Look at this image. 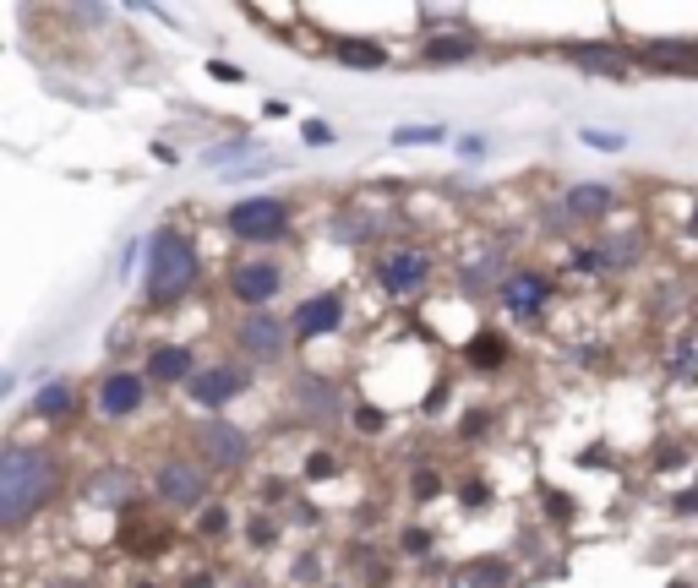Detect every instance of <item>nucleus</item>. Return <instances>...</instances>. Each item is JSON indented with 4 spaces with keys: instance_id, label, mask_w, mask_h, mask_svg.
Here are the masks:
<instances>
[{
    "instance_id": "nucleus-7",
    "label": "nucleus",
    "mask_w": 698,
    "mask_h": 588,
    "mask_svg": "<svg viewBox=\"0 0 698 588\" xmlns=\"http://www.w3.org/2000/svg\"><path fill=\"white\" fill-rule=\"evenodd\" d=\"M289 322H278L273 311H246L240 316V327H235V343H240V354L251 360V365H278L284 354H289Z\"/></svg>"
},
{
    "instance_id": "nucleus-28",
    "label": "nucleus",
    "mask_w": 698,
    "mask_h": 588,
    "mask_svg": "<svg viewBox=\"0 0 698 588\" xmlns=\"http://www.w3.org/2000/svg\"><path fill=\"white\" fill-rule=\"evenodd\" d=\"M388 142L394 148H437V142H448V126H394Z\"/></svg>"
},
{
    "instance_id": "nucleus-20",
    "label": "nucleus",
    "mask_w": 698,
    "mask_h": 588,
    "mask_svg": "<svg viewBox=\"0 0 698 588\" xmlns=\"http://www.w3.org/2000/svg\"><path fill=\"white\" fill-rule=\"evenodd\" d=\"M132 490H137V474H132V468H99V479L83 485V496H88L94 506H121ZM121 512H126V506H121Z\"/></svg>"
},
{
    "instance_id": "nucleus-21",
    "label": "nucleus",
    "mask_w": 698,
    "mask_h": 588,
    "mask_svg": "<svg viewBox=\"0 0 698 588\" xmlns=\"http://www.w3.org/2000/svg\"><path fill=\"white\" fill-rule=\"evenodd\" d=\"M333 61L356 66V72H383L388 66V45H377V39H333Z\"/></svg>"
},
{
    "instance_id": "nucleus-8",
    "label": "nucleus",
    "mask_w": 698,
    "mask_h": 588,
    "mask_svg": "<svg viewBox=\"0 0 698 588\" xmlns=\"http://www.w3.org/2000/svg\"><path fill=\"white\" fill-rule=\"evenodd\" d=\"M551 278L540 273V267H513L508 273V284L497 289V305L513 316V322H540L546 316V305H551Z\"/></svg>"
},
{
    "instance_id": "nucleus-4",
    "label": "nucleus",
    "mask_w": 698,
    "mask_h": 588,
    "mask_svg": "<svg viewBox=\"0 0 698 588\" xmlns=\"http://www.w3.org/2000/svg\"><path fill=\"white\" fill-rule=\"evenodd\" d=\"M208 485H213V468L202 458H164L153 468V496H159V506H175V512L202 506Z\"/></svg>"
},
{
    "instance_id": "nucleus-31",
    "label": "nucleus",
    "mask_w": 698,
    "mask_h": 588,
    "mask_svg": "<svg viewBox=\"0 0 698 588\" xmlns=\"http://www.w3.org/2000/svg\"><path fill=\"white\" fill-rule=\"evenodd\" d=\"M448 403H453V381H443V376H437V381L426 387V398H421V414H426V420H437Z\"/></svg>"
},
{
    "instance_id": "nucleus-12",
    "label": "nucleus",
    "mask_w": 698,
    "mask_h": 588,
    "mask_svg": "<svg viewBox=\"0 0 698 588\" xmlns=\"http://www.w3.org/2000/svg\"><path fill=\"white\" fill-rule=\"evenodd\" d=\"M197 371H202V365H197V349H191V343H153V354H148V365H142V376H148L153 387H191Z\"/></svg>"
},
{
    "instance_id": "nucleus-14",
    "label": "nucleus",
    "mask_w": 698,
    "mask_h": 588,
    "mask_svg": "<svg viewBox=\"0 0 698 588\" xmlns=\"http://www.w3.org/2000/svg\"><path fill=\"white\" fill-rule=\"evenodd\" d=\"M557 208L568 213V224H606L616 213V191L600 180H584V186H568Z\"/></svg>"
},
{
    "instance_id": "nucleus-41",
    "label": "nucleus",
    "mask_w": 698,
    "mask_h": 588,
    "mask_svg": "<svg viewBox=\"0 0 698 588\" xmlns=\"http://www.w3.org/2000/svg\"><path fill=\"white\" fill-rule=\"evenodd\" d=\"M208 77H213V83H229V88L246 83V72H240V66H224V61H208Z\"/></svg>"
},
{
    "instance_id": "nucleus-10",
    "label": "nucleus",
    "mask_w": 698,
    "mask_h": 588,
    "mask_svg": "<svg viewBox=\"0 0 698 588\" xmlns=\"http://www.w3.org/2000/svg\"><path fill=\"white\" fill-rule=\"evenodd\" d=\"M246 387H251V365H235V360H224V365H202V371L191 376L186 398H191L197 409L219 414V409H224V403H235Z\"/></svg>"
},
{
    "instance_id": "nucleus-43",
    "label": "nucleus",
    "mask_w": 698,
    "mask_h": 588,
    "mask_svg": "<svg viewBox=\"0 0 698 588\" xmlns=\"http://www.w3.org/2000/svg\"><path fill=\"white\" fill-rule=\"evenodd\" d=\"M426 545H432V534H426V528H410V534H404V550H410V555H421Z\"/></svg>"
},
{
    "instance_id": "nucleus-22",
    "label": "nucleus",
    "mask_w": 698,
    "mask_h": 588,
    "mask_svg": "<svg viewBox=\"0 0 698 588\" xmlns=\"http://www.w3.org/2000/svg\"><path fill=\"white\" fill-rule=\"evenodd\" d=\"M508 338L497 333V327H481L470 343H464V360H470V371H502L508 365Z\"/></svg>"
},
{
    "instance_id": "nucleus-23",
    "label": "nucleus",
    "mask_w": 698,
    "mask_h": 588,
    "mask_svg": "<svg viewBox=\"0 0 698 588\" xmlns=\"http://www.w3.org/2000/svg\"><path fill=\"white\" fill-rule=\"evenodd\" d=\"M421 55H426L432 66H453V61L481 55V39H475V34H432V39L421 45Z\"/></svg>"
},
{
    "instance_id": "nucleus-15",
    "label": "nucleus",
    "mask_w": 698,
    "mask_h": 588,
    "mask_svg": "<svg viewBox=\"0 0 698 588\" xmlns=\"http://www.w3.org/2000/svg\"><path fill=\"white\" fill-rule=\"evenodd\" d=\"M508 262H502V251H475L470 262H459V289H464V300H481V295H497L502 284H508Z\"/></svg>"
},
{
    "instance_id": "nucleus-27",
    "label": "nucleus",
    "mask_w": 698,
    "mask_h": 588,
    "mask_svg": "<svg viewBox=\"0 0 698 588\" xmlns=\"http://www.w3.org/2000/svg\"><path fill=\"white\" fill-rule=\"evenodd\" d=\"M72 403H77L72 381H45V387H39V398H34V409H39L45 420H66V414H72Z\"/></svg>"
},
{
    "instance_id": "nucleus-1",
    "label": "nucleus",
    "mask_w": 698,
    "mask_h": 588,
    "mask_svg": "<svg viewBox=\"0 0 698 588\" xmlns=\"http://www.w3.org/2000/svg\"><path fill=\"white\" fill-rule=\"evenodd\" d=\"M50 496H55V458L45 447L12 441L0 452V523L23 528Z\"/></svg>"
},
{
    "instance_id": "nucleus-34",
    "label": "nucleus",
    "mask_w": 698,
    "mask_h": 588,
    "mask_svg": "<svg viewBox=\"0 0 698 588\" xmlns=\"http://www.w3.org/2000/svg\"><path fill=\"white\" fill-rule=\"evenodd\" d=\"M578 142L595 148V153H622L627 148V137H616V132H578Z\"/></svg>"
},
{
    "instance_id": "nucleus-46",
    "label": "nucleus",
    "mask_w": 698,
    "mask_h": 588,
    "mask_svg": "<svg viewBox=\"0 0 698 588\" xmlns=\"http://www.w3.org/2000/svg\"><path fill=\"white\" fill-rule=\"evenodd\" d=\"M687 316H693V333H698V295H693V305H687Z\"/></svg>"
},
{
    "instance_id": "nucleus-45",
    "label": "nucleus",
    "mask_w": 698,
    "mask_h": 588,
    "mask_svg": "<svg viewBox=\"0 0 698 588\" xmlns=\"http://www.w3.org/2000/svg\"><path fill=\"white\" fill-rule=\"evenodd\" d=\"M687 235H693V240H698V202H693V208H687Z\"/></svg>"
},
{
    "instance_id": "nucleus-17",
    "label": "nucleus",
    "mask_w": 698,
    "mask_h": 588,
    "mask_svg": "<svg viewBox=\"0 0 698 588\" xmlns=\"http://www.w3.org/2000/svg\"><path fill=\"white\" fill-rule=\"evenodd\" d=\"M562 61L584 66L589 77H611V83H627V55L611 50V45H562Z\"/></svg>"
},
{
    "instance_id": "nucleus-35",
    "label": "nucleus",
    "mask_w": 698,
    "mask_h": 588,
    "mask_svg": "<svg viewBox=\"0 0 698 588\" xmlns=\"http://www.w3.org/2000/svg\"><path fill=\"white\" fill-rule=\"evenodd\" d=\"M289 583H322V555H295V566H289Z\"/></svg>"
},
{
    "instance_id": "nucleus-33",
    "label": "nucleus",
    "mask_w": 698,
    "mask_h": 588,
    "mask_svg": "<svg viewBox=\"0 0 698 588\" xmlns=\"http://www.w3.org/2000/svg\"><path fill=\"white\" fill-rule=\"evenodd\" d=\"M311 485H322V479H333L338 474V458L333 452H306V468H300Z\"/></svg>"
},
{
    "instance_id": "nucleus-29",
    "label": "nucleus",
    "mask_w": 698,
    "mask_h": 588,
    "mask_svg": "<svg viewBox=\"0 0 698 588\" xmlns=\"http://www.w3.org/2000/svg\"><path fill=\"white\" fill-rule=\"evenodd\" d=\"M246 545H251V550H267V545H278V517L257 506V512L246 517Z\"/></svg>"
},
{
    "instance_id": "nucleus-2",
    "label": "nucleus",
    "mask_w": 698,
    "mask_h": 588,
    "mask_svg": "<svg viewBox=\"0 0 698 588\" xmlns=\"http://www.w3.org/2000/svg\"><path fill=\"white\" fill-rule=\"evenodd\" d=\"M197 278H202L197 246H191L175 224H164V229L148 240V305H153V311L180 305V300L197 289Z\"/></svg>"
},
{
    "instance_id": "nucleus-36",
    "label": "nucleus",
    "mask_w": 698,
    "mask_h": 588,
    "mask_svg": "<svg viewBox=\"0 0 698 588\" xmlns=\"http://www.w3.org/2000/svg\"><path fill=\"white\" fill-rule=\"evenodd\" d=\"M546 512H551V523H573L578 501H573V496H562V490H546Z\"/></svg>"
},
{
    "instance_id": "nucleus-25",
    "label": "nucleus",
    "mask_w": 698,
    "mask_h": 588,
    "mask_svg": "<svg viewBox=\"0 0 698 588\" xmlns=\"http://www.w3.org/2000/svg\"><path fill=\"white\" fill-rule=\"evenodd\" d=\"M240 159H246V164H257V159H267V153H262L257 142H246V137L219 142V148H208V153H202V164H208L213 175H229V164H240Z\"/></svg>"
},
{
    "instance_id": "nucleus-13",
    "label": "nucleus",
    "mask_w": 698,
    "mask_h": 588,
    "mask_svg": "<svg viewBox=\"0 0 698 588\" xmlns=\"http://www.w3.org/2000/svg\"><path fill=\"white\" fill-rule=\"evenodd\" d=\"M289 327H295L300 343H316V338H327V333L344 327V300H338V295H311V300L295 305Z\"/></svg>"
},
{
    "instance_id": "nucleus-24",
    "label": "nucleus",
    "mask_w": 698,
    "mask_h": 588,
    "mask_svg": "<svg viewBox=\"0 0 698 588\" xmlns=\"http://www.w3.org/2000/svg\"><path fill=\"white\" fill-rule=\"evenodd\" d=\"M665 371H671L682 387H698V333L665 338Z\"/></svg>"
},
{
    "instance_id": "nucleus-48",
    "label": "nucleus",
    "mask_w": 698,
    "mask_h": 588,
    "mask_svg": "<svg viewBox=\"0 0 698 588\" xmlns=\"http://www.w3.org/2000/svg\"><path fill=\"white\" fill-rule=\"evenodd\" d=\"M137 588H148V583H137Z\"/></svg>"
},
{
    "instance_id": "nucleus-3",
    "label": "nucleus",
    "mask_w": 698,
    "mask_h": 588,
    "mask_svg": "<svg viewBox=\"0 0 698 588\" xmlns=\"http://www.w3.org/2000/svg\"><path fill=\"white\" fill-rule=\"evenodd\" d=\"M289 218L295 213H289L284 197H246V202H235L224 213V229L235 240H246V246H278L289 235Z\"/></svg>"
},
{
    "instance_id": "nucleus-47",
    "label": "nucleus",
    "mask_w": 698,
    "mask_h": 588,
    "mask_svg": "<svg viewBox=\"0 0 698 588\" xmlns=\"http://www.w3.org/2000/svg\"><path fill=\"white\" fill-rule=\"evenodd\" d=\"M665 588H693V583H687V577H671V583H665Z\"/></svg>"
},
{
    "instance_id": "nucleus-26",
    "label": "nucleus",
    "mask_w": 698,
    "mask_h": 588,
    "mask_svg": "<svg viewBox=\"0 0 698 588\" xmlns=\"http://www.w3.org/2000/svg\"><path fill=\"white\" fill-rule=\"evenodd\" d=\"M459 583H464V588H508V583H513V566H508L502 555H486V561H470V566L459 572Z\"/></svg>"
},
{
    "instance_id": "nucleus-38",
    "label": "nucleus",
    "mask_w": 698,
    "mask_h": 588,
    "mask_svg": "<svg viewBox=\"0 0 698 588\" xmlns=\"http://www.w3.org/2000/svg\"><path fill=\"white\" fill-rule=\"evenodd\" d=\"M459 501H464V506H486V501H491V485H486V479H464V485H459Z\"/></svg>"
},
{
    "instance_id": "nucleus-9",
    "label": "nucleus",
    "mask_w": 698,
    "mask_h": 588,
    "mask_svg": "<svg viewBox=\"0 0 698 588\" xmlns=\"http://www.w3.org/2000/svg\"><path fill=\"white\" fill-rule=\"evenodd\" d=\"M426 278H432V257H426L421 246H394V251L377 257V284H383V295H394V300L421 295Z\"/></svg>"
},
{
    "instance_id": "nucleus-37",
    "label": "nucleus",
    "mask_w": 698,
    "mask_h": 588,
    "mask_svg": "<svg viewBox=\"0 0 698 588\" xmlns=\"http://www.w3.org/2000/svg\"><path fill=\"white\" fill-rule=\"evenodd\" d=\"M486 425H491V414H486V409H470V414L459 420V436L475 441V436H486Z\"/></svg>"
},
{
    "instance_id": "nucleus-19",
    "label": "nucleus",
    "mask_w": 698,
    "mask_h": 588,
    "mask_svg": "<svg viewBox=\"0 0 698 588\" xmlns=\"http://www.w3.org/2000/svg\"><path fill=\"white\" fill-rule=\"evenodd\" d=\"M295 403H300L311 420H333V414L344 409L338 387H333V381H322V376H300V381H295Z\"/></svg>"
},
{
    "instance_id": "nucleus-16",
    "label": "nucleus",
    "mask_w": 698,
    "mask_h": 588,
    "mask_svg": "<svg viewBox=\"0 0 698 588\" xmlns=\"http://www.w3.org/2000/svg\"><path fill=\"white\" fill-rule=\"evenodd\" d=\"M638 61L655 66V72H698V39H682V34H671V39H644V45H638Z\"/></svg>"
},
{
    "instance_id": "nucleus-11",
    "label": "nucleus",
    "mask_w": 698,
    "mask_h": 588,
    "mask_svg": "<svg viewBox=\"0 0 698 588\" xmlns=\"http://www.w3.org/2000/svg\"><path fill=\"white\" fill-rule=\"evenodd\" d=\"M148 392H153V381H148L142 371H110V376L99 381L94 403H99L104 420H132V414H142Z\"/></svg>"
},
{
    "instance_id": "nucleus-5",
    "label": "nucleus",
    "mask_w": 698,
    "mask_h": 588,
    "mask_svg": "<svg viewBox=\"0 0 698 588\" xmlns=\"http://www.w3.org/2000/svg\"><path fill=\"white\" fill-rule=\"evenodd\" d=\"M191 447H197V458H202L208 468H219V474H235V468L251 463V436H246L235 420H219V414L191 430Z\"/></svg>"
},
{
    "instance_id": "nucleus-32",
    "label": "nucleus",
    "mask_w": 698,
    "mask_h": 588,
    "mask_svg": "<svg viewBox=\"0 0 698 588\" xmlns=\"http://www.w3.org/2000/svg\"><path fill=\"white\" fill-rule=\"evenodd\" d=\"M410 496H415V501H432V496H443V474H437L432 463H421V468H415V479H410Z\"/></svg>"
},
{
    "instance_id": "nucleus-30",
    "label": "nucleus",
    "mask_w": 698,
    "mask_h": 588,
    "mask_svg": "<svg viewBox=\"0 0 698 588\" xmlns=\"http://www.w3.org/2000/svg\"><path fill=\"white\" fill-rule=\"evenodd\" d=\"M229 528H235V512H229L224 501H219V506H202V517H197V534H202V539H224Z\"/></svg>"
},
{
    "instance_id": "nucleus-6",
    "label": "nucleus",
    "mask_w": 698,
    "mask_h": 588,
    "mask_svg": "<svg viewBox=\"0 0 698 588\" xmlns=\"http://www.w3.org/2000/svg\"><path fill=\"white\" fill-rule=\"evenodd\" d=\"M278 289H284V267L273 257H246L229 267V300L240 311H267L278 300Z\"/></svg>"
},
{
    "instance_id": "nucleus-18",
    "label": "nucleus",
    "mask_w": 698,
    "mask_h": 588,
    "mask_svg": "<svg viewBox=\"0 0 698 588\" xmlns=\"http://www.w3.org/2000/svg\"><path fill=\"white\" fill-rule=\"evenodd\" d=\"M327 235H333L338 246H366V240L383 235V218H377L372 208H338V213L327 218Z\"/></svg>"
},
{
    "instance_id": "nucleus-40",
    "label": "nucleus",
    "mask_w": 698,
    "mask_h": 588,
    "mask_svg": "<svg viewBox=\"0 0 698 588\" xmlns=\"http://www.w3.org/2000/svg\"><path fill=\"white\" fill-rule=\"evenodd\" d=\"M300 137H306L311 148H327V142H333V126H327V121H306V126H300Z\"/></svg>"
},
{
    "instance_id": "nucleus-42",
    "label": "nucleus",
    "mask_w": 698,
    "mask_h": 588,
    "mask_svg": "<svg viewBox=\"0 0 698 588\" xmlns=\"http://www.w3.org/2000/svg\"><path fill=\"white\" fill-rule=\"evenodd\" d=\"M671 512H676V517H693V512H698V490H682V496L671 501Z\"/></svg>"
},
{
    "instance_id": "nucleus-44",
    "label": "nucleus",
    "mask_w": 698,
    "mask_h": 588,
    "mask_svg": "<svg viewBox=\"0 0 698 588\" xmlns=\"http://www.w3.org/2000/svg\"><path fill=\"white\" fill-rule=\"evenodd\" d=\"M459 153H464V159H481V153H486V137H464Z\"/></svg>"
},
{
    "instance_id": "nucleus-39",
    "label": "nucleus",
    "mask_w": 698,
    "mask_h": 588,
    "mask_svg": "<svg viewBox=\"0 0 698 588\" xmlns=\"http://www.w3.org/2000/svg\"><path fill=\"white\" fill-rule=\"evenodd\" d=\"M356 425H361V436H377V430H383V425H388V414H383V409H372V403H366V409H356Z\"/></svg>"
}]
</instances>
